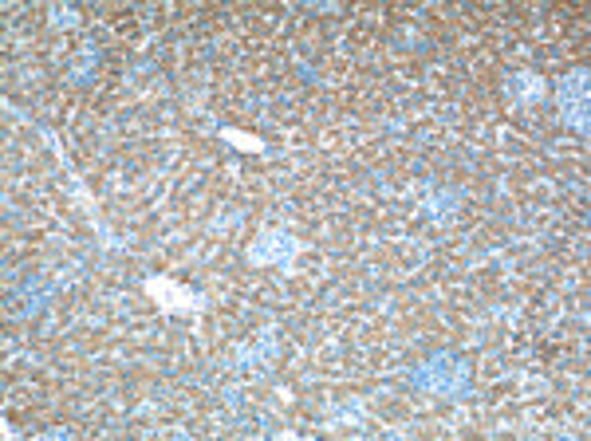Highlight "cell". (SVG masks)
Here are the masks:
<instances>
[{
    "label": "cell",
    "instance_id": "cell-1",
    "mask_svg": "<svg viewBox=\"0 0 591 441\" xmlns=\"http://www.w3.org/2000/svg\"><path fill=\"white\" fill-rule=\"evenodd\" d=\"M588 75L584 71H576V75H568L564 83H560V111H564V119L572 126H584L588 123Z\"/></svg>",
    "mask_w": 591,
    "mask_h": 441
}]
</instances>
